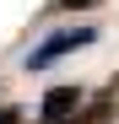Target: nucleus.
Returning <instances> with one entry per match:
<instances>
[{
	"instance_id": "f257e3e1",
	"label": "nucleus",
	"mask_w": 119,
	"mask_h": 124,
	"mask_svg": "<svg viewBox=\"0 0 119 124\" xmlns=\"http://www.w3.org/2000/svg\"><path fill=\"white\" fill-rule=\"evenodd\" d=\"M92 43H97V27H60V32H49L33 54H22V65H27V70H49V65H60L65 54L92 49Z\"/></svg>"
},
{
	"instance_id": "f03ea898",
	"label": "nucleus",
	"mask_w": 119,
	"mask_h": 124,
	"mask_svg": "<svg viewBox=\"0 0 119 124\" xmlns=\"http://www.w3.org/2000/svg\"><path fill=\"white\" fill-rule=\"evenodd\" d=\"M81 108H87V92L81 86H49L43 102H38V119L43 124H76Z\"/></svg>"
},
{
	"instance_id": "7ed1b4c3",
	"label": "nucleus",
	"mask_w": 119,
	"mask_h": 124,
	"mask_svg": "<svg viewBox=\"0 0 119 124\" xmlns=\"http://www.w3.org/2000/svg\"><path fill=\"white\" fill-rule=\"evenodd\" d=\"M76 124H114V97H92V108L76 113Z\"/></svg>"
},
{
	"instance_id": "20e7f679",
	"label": "nucleus",
	"mask_w": 119,
	"mask_h": 124,
	"mask_svg": "<svg viewBox=\"0 0 119 124\" xmlns=\"http://www.w3.org/2000/svg\"><path fill=\"white\" fill-rule=\"evenodd\" d=\"M92 6H103V0H54V11H92Z\"/></svg>"
},
{
	"instance_id": "39448f33",
	"label": "nucleus",
	"mask_w": 119,
	"mask_h": 124,
	"mask_svg": "<svg viewBox=\"0 0 119 124\" xmlns=\"http://www.w3.org/2000/svg\"><path fill=\"white\" fill-rule=\"evenodd\" d=\"M0 124H22V108H0Z\"/></svg>"
}]
</instances>
